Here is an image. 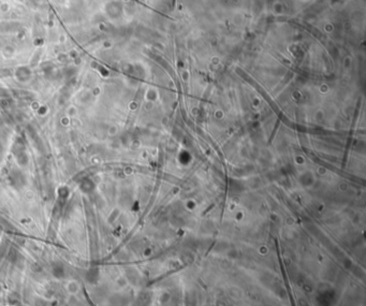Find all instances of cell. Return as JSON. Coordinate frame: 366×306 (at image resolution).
I'll return each mask as SVG.
<instances>
[{
    "label": "cell",
    "instance_id": "1",
    "mask_svg": "<svg viewBox=\"0 0 366 306\" xmlns=\"http://www.w3.org/2000/svg\"><path fill=\"white\" fill-rule=\"evenodd\" d=\"M53 273H54V275L56 276V277H62V276H64V269H62L61 266H57V268L54 269Z\"/></svg>",
    "mask_w": 366,
    "mask_h": 306
}]
</instances>
